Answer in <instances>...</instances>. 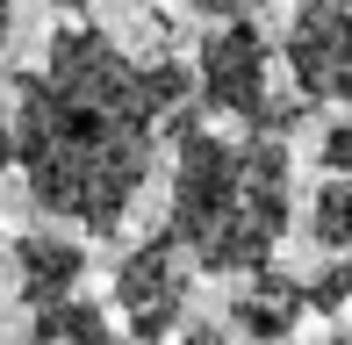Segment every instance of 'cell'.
<instances>
[{"mask_svg": "<svg viewBox=\"0 0 352 345\" xmlns=\"http://www.w3.org/2000/svg\"><path fill=\"white\" fill-rule=\"evenodd\" d=\"M195 93H201V108L245 122V130L287 137V122H295V108L274 101V43H266L259 14L209 22V36L195 43Z\"/></svg>", "mask_w": 352, "mask_h": 345, "instance_id": "3957f363", "label": "cell"}, {"mask_svg": "<svg viewBox=\"0 0 352 345\" xmlns=\"http://www.w3.org/2000/svg\"><path fill=\"white\" fill-rule=\"evenodd\" d=\"M295 180L287 144L274 130H173V180H166V238L201 274H259L287 238Z\"/></svg>", "mask_w": 352, "mask_h": 345, "instance_id": "7a4b0ae2", "label": "cell"}, {"mask_svg": "<svg viewBox=\"0 0 352 345\" xmlns=\"http://www.w3.org/2000/svg\"><path fill=\"white\" fill-rule=\"evenodd\" d=\"M302 295H309V309H324V317L352 309V252H331L309 280H302Z\"/></svg>", "mask_w": 352, "mask_h": 345, "instance_id": "30bf717a", "label": "cell"}, {"mask_svg": "<svg viewBox=\"0 0 352 345\" xmlns=\"http://www.w3.org/2000/svg\"><path fill=\"white\" fill-rule=\"evenodd\" d=\"M187 274H195V259H187L166 230L144 238L137 252L116 266V317H122V331H130L137 345H166L173 331H180V317H187Z\"/></svg>", "mask_w": 352, "mask_h": 345, "instance_id": "5b68a950", "label": "cell"}, {"mask_svg": "<svg viewBox=\"0 0 352 345\" xmlns=\"http://www.w3.org/2000/svg\"><path fill=\"white\" fill-rule=\"evenodd\" d=\"M51 8H65V14H79V8H94V0H51Z\"/></svg>", "mask_w": 352, "mask_h": 345, "instance_id": "2e32d148", "label": "cell"}, {"mask_svg": "<svg viewBox=\"0 0 352 345\" xmlns=\"http://www.w3.org/2000/svg\"><path fill=\"white\" fill-rule=\"evenodd\" d=\"M14 166V122H0V172Z\"/></svg>", "mask_w": 352, "mask_h": 345, "instance_id": "5bb4252c", "label": "cell"}, {"mask_svg": "<svg viewBox=\"0 0 352 345\" xmlns=\"http://www.w3.org/2000/svg\"><path fill=\"white\" fill-rule=\"evenodd\" d=\"M195 65L130 58L108 29L65 22L14 80V172L29 201L94 238L130 223L158 172V144L187 122Z\"/></svg>", "mask_w": 352, "mask_h": 345, "instance_id": "6da1fadb", "label": "cell"}, {"mask_svg": "<svg viewBox=\"0 0 352 345\" xmlns=\"http://www.w3.org/2000/svg\"><path fill=\"white\" fill-rule=\"evenodd\" d=\"M309 309V295H302V280H287V274H252V288L230 302V324L245 338H259V345H274V338H287L295 331V317Z\"/></svg>", "mask_w": 352, "mask_h": 345, "instance_id": "52a82bcc", "label": "cell"}, {"mask_svg": "<svg viewBox=\"0 0 352 345\" xmlns=\"http://www.w3.org/2000/svg\"><path fill=\"white\" fill-rule=\"evenodd\" d=\"M195 14H209V22H245V14H259V8H274V0H187Z\"/></svg>", "mask_w": 352, "mask_h": 345, "instance_id": "7c38bea8", "label": "cell"}, {"mask_svg": "<svg viewBox=\"0 0 352 345\" xmlns=\"http://www.w3.org/2000/svg\"><path fill=\"white\" fill-rule=\"evenodd\" d=\"M173 345H230V331H223V324H187Z\"/></svg>", "mask_w": 352, "mask_h": 345, "instance_id": "4fadbf2b", "label": "cell"}, {"mask_svg": "<svg viewBox=\"0 0 352 345\" xmlns=\"http://www.w3.org/2000/svg\"><path fill=\"white\" fill-rule=\"evenodd\" d=\"M280 58L295 80V101L309 108L352 101V0H295Z\"/></svg>", "mask_w": 352, "mask_h": 345, "instance_id": "277c9868", "label": "cell"}, {"mask_svg": "<svg viewBox=\"0 0 352 345\" xmlns=\"http://www.w3.org/2000/svg\"><path fill=\"white\" fill-rule=\"evenodd\" d=\"M87 245L79 238H58V230H22L14 238V288H22L29 309L43 302H65V295L87 288Z\"/></svg>", "mask_w": 352, "mask_h": 345, "instance_id": "8992f818", "label": "cell"}, {"mask_svg": "<svg viewBox=\"0 0 352 345\" xmlns=\"http://www.w3.org/2000/svg\"><path fill=\"white\" fill-rule=\"evenodd\" d=\"M309 238L324 252H352V172H331L309 201Z\"/></svg>", "mask_w": 352, "mask_h": 345, "instance_id": "9c48e42d", "label": "cell"}, {"mask_svg": "<svg viewBox=\"0 0 352 345\" xmlns=\"http://www.w3.org/2000/svg\"><path fill=\"white\" fill-rule=\"evenodd\" d=\"M8 36H14V0H0V51H8Z\"/></svg>", "mask_w": 352, "mask_h": 345, "instance_id": "9a60e30c", "label": "cell"}, {"mask_svg": "<svg viewBox=\"0 0 352 345\" xmlns=\"http://www.w3.org/2000/svg\"><path fill=\"white\" fill-rule=\"evenodd\" d=\"M316 166H324V180L331 172H352V122H331V130L316 137Z\"/></svg>", "mask_w": 352, "mask_h": 345, "instance_id": "8fae6325", "label": "cell"}, {"mask_svg": "<svg viewBox=\"0 0 352 345\" xmlns=\"http://www.w3.org/2000/svg\"><path fill=\"white\" fill-rule=\"evenodd\" d=\"M29 345H116V338H108L101 302H87V295H65V302H43V309H36V324H29Z\"/></svg>", "mask_w": 352, "mask_h": 345, "instance_id": "ba28073f", "label": "cell"}]
</instances>
